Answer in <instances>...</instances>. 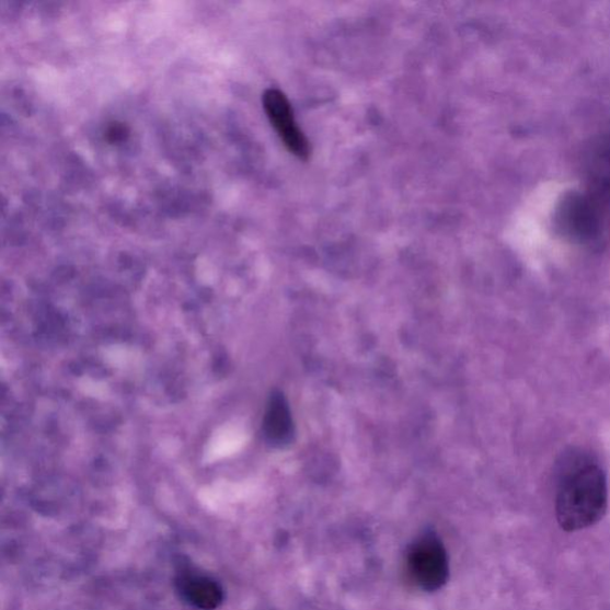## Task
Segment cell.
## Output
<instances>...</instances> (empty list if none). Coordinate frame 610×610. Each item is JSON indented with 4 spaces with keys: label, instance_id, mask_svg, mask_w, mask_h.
Instances as JSON below:
<instances>
[{
    "label": "cell",
    "instance_id": "obj_1",
    "mask_svg": "<svg viewBox=\"0 0 610 610\" xmlns=\"http://www.w3.org/2000/svg\"><path fill=\"white\" fill-rule=\"evenodd\" d=\"M608 509L607 474L588 452L563 456L555 477V517L565 532H578L599 523Z\"/></svg>",
    "mask_w": 610,
    "mask_h": 610
},
{
    "label": "cell",
    "instance_id": "obj_2",
    "mask_svg": "<svg viewBox=\"0 0 610 610\" xmlns=\"http://www.w3.org/2000/svg\"><path fill=\"white\" fill-rule=\"evenodd\" d=\"M263 104L271 125L284 146L298 159L307 160L310 156L309 141L296 124L292 106L286 94L277 89H268L264 93Z\"/></svg>",
    "mask_w": 610,
    "mask_h": 610
},
{
    "label": "cell",
    "instance_id": "obj_3",
    "mask_svg": "<svg viewBox=\"0 0 610 610\" xmlns=\"http://www.w3.org/2000/svg\"><path fill=\"white\" fill-rule=\"evenodd\" d=\"M410 568L418 586L430 591L440 588L449 576V561L441 542L434 537L417 541L410 554Z\"/></svg>",
    "mask_w": 610,
    "mask_h": 610
},
{
    "label": "cell",
    "instance_id": "obj_4",
    "mask_svg": "<svg viewBox=\"0 0 610 610\" xmlns=\"http://www.w3.org/2000/svg\"><path fill=\"white\" fill-rule=\"evenodd\" d=\"M267 441L276 447L288 446L295 438V424L289 403L281 392L271 395L264 418Z\"/></svg>",
    "mask_w": 610,
    "mask_h": 610
},
{
    "label": "cell",
    "instance_id": "obj_5",
    "mask_svg": "<svg viewBox=\"0 0 610 610\" xmlns=\"http://www.w3.org/2000/svg\"><path fill=\"white\" fill-rule=\"evenodd\" d=\"M182 589L186 598L202 608H212L220 601V590L209 579L185 577Z\"/></svg>",
    "mask_w": 610,
    "mask_h": 610
}]
</instances>
